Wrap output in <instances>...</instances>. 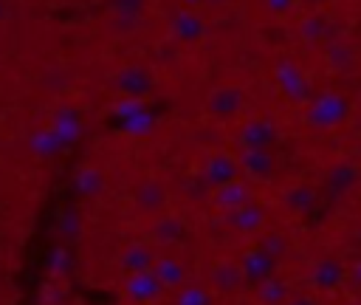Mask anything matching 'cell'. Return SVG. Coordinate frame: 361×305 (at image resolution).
<instances>
[{
  "label": "cell",
  "mask_w": 361,
  "mask_h": 305,
  "mask_svg": "<svg viewBox=\"0 0 361 305\" xmlns=\"http://www.w3.org/2000/svg\"><path fill=\"white\" fill-rule=\"evenodd\" d=\"M353 99L341 90H322L316 93L307 104H305V124H310L313 130H336L341 127L350 116H353Z\"/></svg>",
  "instance_id": "obj_1"
},
{
  "label": "cell",
  "mask_w": 361,
  "mask_h": 305,
  "mask_svg": "<svg viewBox=\"0 0 361 305\" xmlns=\"http://www.w3.org/2000/svg\"><path fill=\"white\" fill-rule=\"evenodd\" d=\"M274 82L279 88V93L290 102V104H307L313 99V85L305 76V71L293 62V59H279L274 65Z\"/></svg>",
  "instance_id": "obj_2"
},
{
  "label": "cell",
  "mask_w": 361,
  "mask_h": 305,
  "mask_svg": "<svg viewBox=\"0 0 361 305\" xmlns=\"http://www.w3.org/2000/svg\"><path fill=\"white\" fill-rule=\"evenodd\" d=\"M130 201H133V206H135L138 215L155 217V215L166 212V206H169V192H166V186H164L161 178H155V175H141V178L133 184V189H130Z\"/></svg>",
  "instance_id": "obj_3"
},
{
  "label": "cell",
  "mask_w": 361,
  "mask_h": 305,
  "mask_svg": "<svg viewBox=\"0 0 361 305\" xmlns=\"http://www.w3.org/2000/svg\"><path fill=\"white\" fill-rule=\"evenodd\" d=\"M237 178H243L240 158L228 150H212L200 164V181L209 189H217V186H223L228 181H237Z\"/></svg>",
  "instance_id": "obj_4"
},
{
  "label": "cell",
  "mask_w": 361,
  "mask_h": 305,
  "mask_svg": "<svg viewBox=\"0 0 361 305\" xmlns=\"http://www.w3.org/2000/svg\"><path fill=\"white\" fill-rule=\"evenodd\" d=\"M350 277V268L338 257H319L307 268V285L313 294H333Z\"/></svg>",
  "instance_id": "obj_5"
},
{
  "label": "cell",
  "mask_w": 361,
  "mask_h": 305,
  "mask_svg": "<svg viewBox=\"0 0 361 305\" xmlns=\"http://www.w3.org/2000/svg\"><path fill=\"white\" fill-rule=\"evenodd\" d=\"M243 107H245V90L240 85H214L203 99V110L220 121L240 116Z\"/></svg>",
  "instance_id": "obj_6"
},
{
  "label": "cell",
  "mask_w": 361,
  "mask_h": 305,
  "mask_svg": "<svg viewBox=\"0 0 361 305\" xmlns=\"http://www.w3.org/2000/svg\"><path fill=\"white\" fill-rule=\"evenodd\" d=\"M237 141H240V150H274L279 141V127L265 116H251L240 124Z\"/></svg>",
  "instance_id": "obj_7"
},
{
  "label": "cell",
  "mask_w": 361,
  "mask_h": 305,
  "mask_svg": "<svg viewBox=\"0 0 361 305\" xmlns=\"http://www.w3.org/2000/svg\"><path fill=\"white\" fill-rule=\"evenodd\" d=\"M189 229L183 223V217L172 215V212H161L155 217H149V226H147V240L155 246V249H172V246H180L186 240Z\"/></svg>",
  "instance_id": "obj_8"
},
{
  "label": "cell",
  "mask_w": 361,
  "mask_h": 305,
  "mask_svg": "<svg viewBox=\"0 0 361 305\" xmlns=\"http://www.w3.org/2000/svg\"><path fill=\"white\" fill-rule=\"evenodd\" d=\"M240 268H243V277H245V285H259V282H265V280H271L274 274H276V268H279V260L276 257H271L262 246H248L243 254H240Z\"/></svg>",
  "instance_id": "obj_9"
},
{
  "label": "cell",
  "mask_w": 361,
  "mask_h": 305,
  "mask_svg": "<svg viewBox=\"0 0 361 305\" xmlns=\"http://www.w3.org/2000/svg\"><path fill=\"white\" fill-rule=\"evenodd\" d=\"M110 88L118 90L127 99H141V96H147L155 88V79H152V73L144 65H124V68H118L113 73Z\"/></svg>",
  "instance_id": "obj_10"
},
{
  "label": "cell",
  "mask_w": 361,
  "mask_h": 305,
  "mask_svg": "<svg viewBox=\"0 0 361 305\" xmlns=\"http://www.w3.org/2000/svg\"><path fill=\"white\" fill-rule=\"evenodd\" d=\"M121 294H124L130 302H135V305H152V302H158V299L166 294V288H164V282L155 277V271H141V274L124 277Z\"/></svg>",
  "instance_id": "obj_11"
},
{
  "label": "cell",
  "mask_w": 361,
  "mask_h": 305,
  "mask_svg": "<svg viewBox=\"0 0 361 305\" xmlns=\"http://www.w3.org/2000/svg\"><path fill=\"white\" fill-rule=\"evenodd\" d=\"M206 282L212 285L214 294H237L240 288H245V277H243V268L237 260H214L209 265V274H206Z\"/></svg>",
  "instance_id": "obj_12"
},
{
  "label": "cell",
  "mask_w": 361,
  "mask_h": 305,
  "mask_svg": "<svg viewBox=\"0 0 361 305\" xmlns=\"http://www.w3.org/2000/svg\"><path fill=\"white\" fill-rule=\"evenodd\" d=\"M152 271H155V277L164 282V288H166L169 294L178 291V288H183V285L189 282V265H186V260H183L180 254L169 251V249H166V251H158Z\"/></svg>",
  "instance_id": "obj_13"
},
{
  "label": "cell",
  "mask_w": 361,
  "mask_h": 305,
  "mask_svg": "<svg viewBox=\"0 0 361 305\" xmlns=\"http://www.w3.org/2000/svg\"><path fill=\"white\" fill-rule=\"evenodd\" d=\"M158 257V249L149 240H133L118 251V268L130 277V274H141V271H152Z\"/></svg>",
  "instance_id": "obj_14"
},
{
  "label": "cell",
  "mask_w": 361,
  "mask_h": 305,
  "mask_svg": "<svg viewBox=\"0 0 361 305\" xmlns=\"http://www.w3.org/2000/svg\"><path fill=\"white\" fill-rule=\"evenodd\" d=\"M265 220H268V212L259 206V203H245V206H240V209H234V212H226V226L231 229V232H237V234H245V237H254V234H259L262 229H265Z\"/></svg>",
  "instance_id": "obj_15"
},
{
  "label": "cell",
  "mask_w": 361,
  "mask_h": 305,
  "mask_svg": "<svg viewBox=\"0 0 361 305\" xmlns=\"http://www.w3.org/2000/svg\"><path fill=\"white\" fill-rule=\"evenodd\" d=\"M361 181V167L355 161H336L327 167L324 172V189L333 195V198H341L347 195L350 189H355Z\"/></svg>",
  "instance_id": "obj_16"
},
{
  "label": "cell",
  "mask_w": 361,
  "mask_h": 305,
  "mask_svg": "<svg viewBox=\"0 0 361 305\" xmlns=\"http://www.w3.org/2000/svg\"><path fill=\"white\" fill-rule=\"evenodd\" d=\"M240 169L251 181H271L276 172V155L274 150H240Z\"/></svg>",
  "instance_id": "obj_17"
},
{
  "label": "cell",
  "mask_w": 361,
  "mask_h": 305,
  "mask_svg": "<svg viewBox=\"0 0 361 305\" xmlns=\"http://www.w3.org/2000/svg\"><path fill=\"white\" fill-rule=\"evenodd\" d=\"M251 201H254L251 186H248L243 178L228 181V184L212 189V206L220 209L223 215H226V212H234V209H240V206H245V203H251Z\"/></svg>",
  "instance_id": "obj_18"
},
{
  "label": "cell",
  "mask_w": 361,
  "mask_h": 305,
  "mask_svg": "<svg viewBox=\"0 0 361 305\" xmlns=\"http://www.w3.org/2000/svg\"><path fill=\"white\" fill-rule=\"evenodd\" d=\"M316 203H319V192L305 181H296V184L282 189V206L290 215H307Z\"/></svg>",
  "instance_id": "obj_19"
},
{
  "label": "cell",
  "mask_w": 361,
  "mask_h": 305,
  "mask_svg": "<svg viewBox=\"0 0 361 305\" xmlns=\"http://www.w3.org/2000/svg\"><path fill=\"white\" fill-rule=\"evenodd\" d=\"M28 147H31V152L39 155V158H54V155H59V150L65 147V138L48 124V127L34 130V136L28 138Z\"/></svg>",
  "instance_id": "obj_20"
},
{
  "label": "cell",
  "mask_w": 361,
  "mask_h": 305,
  "mask_svg": "<svg viewBox=\"0 0 361 305\" xmlns=\"http://www.w3.org/2000/svg\"><path fill=\"white\" fill-rule=\"evenodd\" d=\"M217 294L212 291L209 282H186L183 288L172 291V305H214Z\"/></svg>",
  "instance_id": "obj_21"
},
{
  "label": "cell",
  "mask_w": 361,
  "mask_h": 305,
  "mask_svg": "<svg viewBox=\"0 0 361 305\" xmlns=\"http://www.w3.org/2000/svg\"><path fill=\"white\" fill-rule=\"evenodd\" d=\"M290 294H293V291H290L288 280H282V277H276V274L254 288V297H257L259 305H285V302L290 299Z\"/></svg>",
  "instance_id": "obj_22"
},
{
  "label": "cell",
  "mask_w": 361,
  "mask_h": 305,
  "mask_svg": "<svg viewBox=\"0 0 361 305\" xmlns=\"http://www.w3.org/2000/svg\"><path fill=\"white\" fill-rule=\"evenodd\" d=\"M175 34H178L180 42L195 45V42L203 37V23H200L195 14H178V20H175Z\"/></svg>",
  "instance_id": "obj_23"
},
{
  "label": "cell",
  "mask_w": 361,
  "mask_h": 305,
  "mask_svg": "<svg viewBox=\"0 0 361 305\" xmlns=\"http://www.w3.org/2000/svg\"><path fill=\"white\" fill-rule=\"evenodd\" d=\"M324 59H327V65L336 71V73H347V71H353L355 68V51L353 48H347V45H330V51L324 54Z\"/></svg>",
  "instance_id": "obj_24"
},
{
  "label": "cell",
  "mask_w": 361,
  "mask_h": 305,
  "mask_svg": "<svg viewBox=\"0 0 361 305\" xmlns=\"http://www.w3.org/2000/svg\"><path fill=\"white\" fill-rule=\"evenodd\" d=\"M257 246H262L271 257H276V260H282L285 254H288V249H290V243H288V237L282 234V232H265L259 240H257Z\"/></svg>",
  "instance_id": "obj_25"
},
{
  "label": "cell",
  "mask_w": 361,
  "mask_h": 305,
  "mask_svg": "<svg viewBox=\"0 0 361 305\" xmlns=\"http://www.w3.org/2000/svg\"><path fill=\"white\" fill-rule=\"evenodd\" d=\"M102 186H104V175H102L96 167L82 169V175H79V189H82L85 195H99Z\"/></svg>",
  "instance_id": "obj_26"
},
{
  "label": "cell",
  "mask_w": 361,
  "mask_h": 305,
  "mask_svg": "<svg viewBox=\"0 0 361 305\" xmlns=\"http://www.w3.org/2000/svg\"><path fill=\"white\" fill-rule=\"evenodd\" d=\"M51 127H54V130H56V133H59V136H62V138L68 141V138H71V136L76 133V116H73L71 110H59V113L54 116Z\"/></svg>",
  "instance_id": "obj_27"
},
{
  "label": "cell",
  "mask_w": 361,
  "mask_h": 305,
  "mask_svg": "<svg viewBox=\"0 0 361 305\" xmlns=\"http://www.w3.org/2000/svg\"><path fill=\"white\" fill-rule=\"evenodd\" d=\"M285 305H322V302H319L316 294L310 291V294H290V299H288Z\"/></svg>",
  "instance_id": "obj_28"
},
{
  "label": "cell",
  "mask_w": 361,
  "mask_h": 305,
  "mask_svg": "<svg viewBox=\"0 0 361 305\" xmlns=\"http://www.w3.org/2000/svg\"><path fill=\"white\" fill-rule=\"evenodd\" d=\"M350 274H353V277H355V280L361 282V257H358V260L353 263V268H350Z\"/></svg>",
  "instance_id": "obj_29"
},
{
  "label": "cell",
  "mask_w": 361,
  "mask_h": 305,
  "mask_svg": "<svg viewBox=\"0 0 361 305\" xmlns=\"http://www.w3.org/2000/svg\"><path fill=\"white\" fill-rule=\"evenodd\" d=\"M347 305H361V299H353V302H347Z\"/></svg>",
  "instance_id": "obj_30"
}]
</instances>
